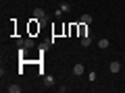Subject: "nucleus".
<instances>
[{
    "instance_id": "7ed1b4c3",
    "label": "nucleus",
    "mask_w": 125,
    "mask_h": 93,
    "mask_svg": "<svg viewBox=\"0 0 125 93\" xmlns=\"http://www.w3.org/2000/svg\"><path fill=\"white\" fill-rule=\"evenodd\" d=\"M83 64H75V66H73V75H83Z\"/></svg>"
},
{
    "instance_id": "20e7f679",
    "label": "nucleus",
    "mask_w": 125,
    "mask_h": 93,
    "mask_svg": "<svg viewBox=\"0 0 125 93\" xmlns=\"http://www.w3.org/2000/svg\"><path fill=\"white\" fill-rule=\"evenodd\" d=\"M33 17H36V19H46V13L42 8H36V10H33Z\"/></svg>"
},
{
    "instance_id": "39448f33",
    "label": "nucleus",
    "mask_w": 125,
    "mask_h": 93,
    "mask_svg": "<svg viewBox=\"0 0 125 93\" xmlns=\"http://www.w3.org/2000/svg\"><path fill=\"white\" fill-rule=\"evenodd\" d=\"M90 44H92V37H90V35H83V37H81V46H83V48H88Z\"/></svg>"
},
{
    "instance_id": "1a4fd4ad",
    "label": "nucleus",
    "mask_w": 125,
    "mask_h": 93,
    "mask_svg": "<svg viewBox=\"0 0 125 93\" xmlns=\"http://www.w3.org/2000/svg\"><path fill=\"white\" fill-rule=\"evenodd\" d=\"M69 31H71V33H77V31H79V27H77V25H71V27H69Z\"/></svg>"
},
{
    "instance_id": "0eeeda50",
    "label": "nucleus",
    "mask_w": 125,
    "mask_h": 93,
    "mask_svg": "<svg viewBox=\"0 0 125 93\" xmlns=\"http://www.w3.org/2000/svg\"><path fill=\"white\" fill-rule=\"evenodd\" d=\"M98 46H100L102 50H104V48H108V39H106V37H102V39L98 41Z\"/></svg>"
},
{
    "instance_id": "423d86ee",
    "label": "nucleus",
    "mask_w": 125,
    "mask_h": 93,
    "mask_svg": "<svg viewBox=\"0 0 125 93\" xmlns=\"http://www.w3.org/2000/svg\"><path fill=\"white\" fill-rule=\"evenodd\" d=\"M79 21H81V23H85V25H90V23H92V17H90V15H83Z\"/></svg>"
},
{
    "instance_id": "6e6552de",
    "label": "nucleus",
    "mask_w": 125,
    "mask_h": 93,
    "mask_svg": "<svg viewBox=\"0 0 125 93\" xmlns=\"http://www.w3.org/2000/svg\"><path fill=\"white\" fill-rule=\"evenodd\" d=\"M9 91H10V93H19V91H21V87H17V85H10Z\"/></svg>"
},
{
    "instance_id": "f03ea898",
    "label": "nucleus",
    "mask_w": 125,
    "mask_h": 93,
    "mask_svg": "<svg viewBox=\"0 0 125 93\" xmlns=\"http://www.w3.org/2000/svg\"><path fill=\"white\" fill-rule=\"evenodd\" d=\"M108 70H111V72H119V70H121V64H119L117 60H113L111 66H108Z\"/></svg>"
},
{
    "instance_id": "f257e3e1",
    "label": "nucleus",
    "mask_w": 125,
    "mask_h": 93,
    "mask_svg": "<svg viewBox=\"0 0 125 93\" xmlns=\"http://www.w3.org/2000/svg\"><path fill=\"white\" fill-rule=\"evenodd\" d=\"M38 31H40V23H38V21H31L29 23V33H31V35H36Z\"/></svg>"
}]
</instances>
